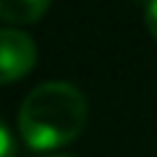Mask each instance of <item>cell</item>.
I'll list each match as a JSON object with an SVG mask.
<instances>
[{"label": "cell", "instance_id": "cell-3", "mask_svg": "<svg viewBox=\"0 0 157 157\" xmlns=\"http://www.w3.org/2000/svg\"><path fill=\"white\" fill-rule=\"evenodd\" d=\"M52 0H0V18L6 24H34L45 16Z\"/></svg>", "mask_w": 157, "mask_h": 157}, {"label": "cell", "instance_id": "cell-2", "mask_svg": "<svg viewBox=\"0 0 157 157\" xmlns=\"http://www.w3.org/2000/svg\"><path fill=\"white\" fill-rule=\"evenodd\" d=\"M37 47L32 37L16 29H0V84H11L34 68Z\"/></svg>", "mask_w": 157, "mask_h": 157}, {"label": "cell", "instance_id": "cell-1", "mask_svg": "<svg viewBox=\"0 0 157 157\" xmlns=\"http://www.w3.org/2000/svg\"><path fill=\"white\" fill-rule=\"evenodd\" d=\"M86 123V100L68 81H47L32 89L18 110V131L29 149L47 152L73 141Z\"/></svg>", "mask_w": 157, "mask_h": 157}, {"label": "cell", "instance_id": "cell-5", "mask_svg": "<svg viewBox=\"0 0 157 157\" xmlns=\"http://www.w3.org/2000/svg\"><path fill=\"white\" fill-rule=\"evenodd\" d=\"M144 18H147V26H149V34L157 39V0H147Z\"/></svg>", "mask_w": 157, "mask_h": 157}, {"label": "cell", "instance_id": "cell-6", "mask_svg": "<svg viewBox=\"0 0 157 157\" xmlns=\"http://www.w3.org/2000/svg\"><path fill=\"white\" fill-rule=\"evenodd\" d=\"M45 157H68V155H45Z\"/></svg>", "mask_w": 157, "mask_h": 157}, {"label": "cell", "instance_id": "cell-4", "mask_svg": "<svg viewBox=\"0 0 157 157\" xmlns=\"http://www.w3.org/2000/svg\"><path fill=\"white\" fill-rule=\"evenodd\" d=\"M0 157H16V141H13V134L6 128L3 121H0Z\"/></svg>", "mask_w": 157, "mask_h": 157}]
</instances>
